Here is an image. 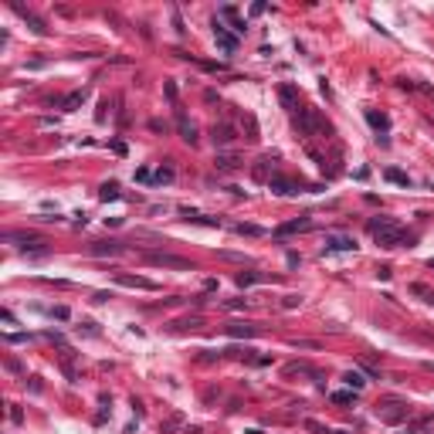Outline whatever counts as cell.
Returning a JSON list of instances; mask_svg holds the SVG:
<instances>
[{
	"label": "cell",
	"instance_id": "1",
	"mask_svg": "<svg viewBox=\"0 0 434 434\" xmlns=\"http://www.w3.org/2000/svg\"><path fill=\"white\" fill-rule=\"evenodd\" d=\"M366 231H370V234H373L383 248H397V244H404V241H411L394 217H373V221L366 224Z\"/></svg>",
	"mask_w": 434,
	"mask_h": 434
},
{
	"label": "cell",
	"instance_id": "2",
	"mask_svg": "<svg viewBox=\"0 0 434 434\" xmlns=\"http://www.w3.org/2000/svg\"><path fill=\"white\" fill-rule=\"evenodd\" d=\"M295 129L302 133V136H329L332 133L329 122H326L316 109H298L295 112Z\"/></svg>",
	"mask_w": 434,
	"mask_h": 434
},
{
	"label": "cell",
	"instance_id": "3",
	"mask_svg": "<svg viewBox=\"0 0 434 434\" xmlns=\"http://www.w3.org/2000/svg\"><path fill=\"white\" fill-rule=\"evenodd\" d=\"M360 244L350 234H326V251H356Z\"/></svg>",
	"mask_w": 434,
	"mask_h": 434
},
{
	"label": "cell",
	"instance_id": "4",
	"mask_svg": "<svg viewBox=\"0 0 434 434\" xmlns=\"http://www.w3.org/2000/svg\"><path fill=\"white\" fill-rule=\"evenodd\" d=\"M214 37H217V45L224 48L228 55L234 51V48H238V37H234V34L228 31V27H224V21H221V17H214Z\"/></svg>",
	"mask_w": 434,
	"mask_h": 434
},
{
	"label": "cell",
	"instance_id": "5",
	"mask_svg": "<svg viewBox=\"0 0 434 434\" xmlns=\"http://www.w3.org/2000/svg\"><path fill=\"white\" fill-rule=\"evenodd\" d=\"M149 265H163V268H190V262L187 258H177V254H163V251H153L146 254Z\"/></svg>",
	"mask_w": 434,
	"mask_h": 434
},
{
	"label": "cell",
	"instance_id": "6",
	"mask_svg": "<svg viewBox=\"0 0 434 434\" xmlns=\"http://www.w3.org/2000/svg\"><path fill=\"white\" fill-rule=\"evenodd\" d=\"M268 187H272L278 197H292V194H298L306 183H302V180H298V183H295V180H285V177H272V183H268Z\"/></svg>",
	"mask_w": 434,
	"mask_h": 434
},
{
	"label": "cell",
	"instance_id": "7",
	"mask_svg": "<svg viewBox=\"0 0 434 434\" xmlns=\"http://www.w3.org/2000/svg\"><path fill=\"white\" fill-rule=\"evenodd\" d=\"M214 166H217V173H234L238 166H244V160H241L238 153H217Z\"/></svg>",
	"mask_w": 434,
	"mask_h": 434
},
{
	"label": "cell",
	"instance_id": "8",
	"mask_svg": "<svg viewBox=\"0 0 434 434\" xmlns=\"http://www.w3.org/2000/svg\"><path fill=\"white\" fill-rule=\"evenodd\" d=\"M377 414L383 417V421H390V424H397L404 414H407V407L404 404H397V400H390V404H383V407H377Z\"/></svg>",
	"mask_w": 434,
	"mask_h": 434
},
{
	"label": "cell",
	"instance_id": "9",
	"mask_svg": "<svg viewBox=\"0 0 434 434\" xmlns=\"http://www.w3.org/2000/svg\"><path fill=\"white\" fill-rule=\"evenodd\" d=\"M11 7H14V11H17V14H21V17H24V21H27V24H31V31H34V34H48L45 21H41L37 14H31V11H27V7H21V4H11Z\"/></svg>",
	"mask_w": 434,
	"mask_h": 434
},
{
	"label": "cell",
	"instance_id": "10",
	"mask_svg": "<svg viewBox=\"0 0 434 434\" xmlns=\"http://www.w3.org/2000/svg\"><path fill=\"white\" fill-rule=\"evenodd\" d=\"M115 282H119V285H126V288H143V292H153V288H156L149 278H139V275H119Z\"/></svg>",
	"mask_w": 434,
	"mask_h": 434
},
{
	"label": "cell",
	"instance_id": "11",
	"mask_svg": "<svg viewBox=\"0 0 434 434\" xmlns=\"http://www.w3.org/2000/svg\"><path fill=\"white\" fill-rule=\"evenodd\" d=\"M275 156H262V160H258V166H254V177H258V180H268L272 183V177H275Z\"/></svg>",
	"mask_w": 434,
	"mask_h": 434
},
{
	"label": "cell",
	"instance_id": "12",
	"mask_svg": "<svg viewBox=\"0 0 434 434\" xmlns=\"http://www.w3.org/2000/svg\"><path fill=\"white\" fill-rule=\"evenodd\" d=\"M85 99H89V92H85V89H78V92H71V95H65V99H61L58 105H61L65 112H75V109H78V105L85 102Z\"/></svg>",
	"mask_w": 434,
	"mask_h": 434
},
{
	"label": "cell",
	"instance_id": "13",
	"mask_svg": "<svg viewBox=\"0 0 434 434\" xmlns=\"http://www.w3.org/2000/svg\"><path fill=\"white\" fill-rule=\"evenodd\" d=\"M366 122L377 129V133H387V129H390V119L383 112H377V109H366Z\"/></svg>",
	"mask_w": 434,
	"mask_h": 434
},
{
	"label": "cell",
	"instance_id": "14",
	"mask_svg": "<svg viewBox=\"0 0 434 434\" xmlns=\"http://www.w3.org/2000/svg\"><path fill=\"white\" fill-rule=\"evenodd\" d=\"M228 336H234V339H254L258 336V326H244V322H234V326H228Z\"/></svg>",
	"mask_w": 434,
	"mask_h": 434
},
{
	"label": "cell",
	"instance_id": "15",
	"mask_svg": "<svg viewBox=\"0 0 434 434\" xmlns=\"http://www.w3.org/2000/svg\"><path fill=\"white\" fill-rule=\"evenodd\" d=\"M278 99H282V105H285V109H292V112L298 109V92L292 89V85H282V89H278Z\"/></svg>",
	"mask_w": 434,
	"mask_h": 434
},
{
	"label": "cell",
	"instance_id": "16",
	"mask_svg": "<svg viewBox=\"0 0 434 434\" xmlns=\"http://www.w3.org/2000/svg\"><path fill=\"white\" fill-rule=\"evenodd\" d=\"M183 214L187 221H194V224H204V228H221V217H207V214H194L190 207H183Z\"/></svg>",
	"mask_w": 434,
	"mask_h": 434
},
{
	"label": "cell",
	"instance_id": "17",
	"mask_svg": "<svg viewBox=\"0 0 434 434\" xmlns=\"http://www.w3.org/2000/svg\"><path fill=\"white\" fill-rule=\"evenodd\" d=\"M122 251H126V248H122L119 241H109V244H105V241H102V244H92V254H99V258H102V254H112V258H115V254H122Z\"/></svg>",
	"mask_w": 434,
	"mask_h": 434
},
{
	"label": "cell",
	"instance_id": "18",
	"mask_svg": "<svg viewBox=\"0 0 434 434\" xmlns=\"http://www.w3.org/2000/svg\"><path fill=\"white\" fill-rule=\"evenodd\" d=\"M210 136H214V143H217V146H224V143H231V139H234V129H231L228 122H221V126H214V129H210Z\"/></svg>",
	"mask_w": 434,
	"mask_h": 434
},
{
	"label": "cell",
	"instance_id": "19",
	"mask_svg": "<svg viewBox=\"0 0 434 434\" xmlns=\"http://www.w3.org/2000/svg\"><path fill=\"white\" fill-rule=\"evenodd\" d=\"M177 126H180V136H183V139H187V143H190V146H194V143H197V129H194V126H190V122H187V115H183V112H180V115H177Z\"/></svg>",
	"mask_w": 434,
	"mask_h": 434
},
{
	"label": "cell",
	"instance_id": "20",
	"mask_svg": "<svg viewBox=\"0 0 434 434\" xmlns=\"http://www.w3.org/2000/svg\"><path fill=\"white\" fill-rule=\"evenodd\" d=\"M312 228V221L309 217H302V221H288V224H282L278 228V234H295V231H309Z\"/></svg>",
	"mask_w": 434,
	"mask_h": 434
},
{
	"label": "cell",
	"instance_id": "21",
	"mask_svg": "<svg viewBox=\"0 0 434 434\" xmlns=\"http://www.w3.org/2000/svg\"><path fill=\"white\" fill-rule=\"evenodd\" d=\"M254 282H268V275H258V272H241V275H238V285H241V288L254 285Z\"/></svg>",
	"mask_w": 434,
	"mask_h": 434
},
{
	"label": "cell",
	"instance_id": "22",
	"mask_svg": "<svg viewBox=\"0 0 434 434\" xmlns=\"http://www.w3.org/2000/svg\"><path fill=\"white\" fill-rule=\"evenodd\" d=\"M99 200H105V204H109V200H119V187H115V183H105L102 190H99Z\"/></svg>",
	"mask_w": 434,
	"mask_h": 434
},
{
	"label": "cell",
	"instance_id": "23",
	"mask_svg": "<svg viewBox=\"0 0 434 434\" xmlns=\"http://www.w3.org/2000/svg\"><path fill=\"white\" fill-rule=\"evenodd\" d=\"M234 231H238V234H248V238H262L265 234V228H258V224H238Z\"/></svg>",
	"mask_w": 434,
	"mask_h": 434
},
{
	"label": "cell",
	"instance_id": "24",
	"mask_svg": "<svg viewBox=\"0 0 434 434\" xmlns=\"http://www.w3.org/2000/svg\"><path fill=\"white\" fill-rule=\"evenodd\" d=\"M387 180L390 183H400V187H411V177H407V173H400V170H387Z\"/></svg>",
	"mask_w": 434,
	"mask_h": 434
},
{
	"label": "cell",
	"instance_id": "25",
	"mask_svg": "<svg viewBox=\"0 0 434 434\" xmlns=\"http://www.w3.org/2000/svg\"><path fill=\"white\" fill-rule=\"evenodd\" d=\"M153 183H173V170L170 166H160V170L153 173Z\"/></svg>",
	"mask_w": 434,
	"mask_h": 434
},
{
	"label": "cell",
	"instance_id": "26",
	"mask_svg": "<svg viewBox=\"0 0 434 434\" xmlns=\"http://www.w3.org/2000/svg\"><path fill=\"white\" fill-rule=\"evenodd\" d=\"M343 380H346V383H350V387H353V390H360V387H363V383H366V380H363V377H360V373H356V370H350V373H346V377H343Z\"/></svg>",
	"mask_w": 434,
	"mask_h": 434
},
{
	"label": "cell",
	"instance_id": "27",
	"mask_svg": "<svg viewBox=\"0 0 434 434\" xmlns=\"http://www.w3.org/2000/svg\"><path fill=\"white\" fill-rule=\"evenodd\" d=\"M332 400H336V404H353L356 390H353V394H350V390H339V394H332Z\"/></svg>",
	"mask_w": 434,
	"mask_h": 434
},
{
	"label": "cell",
	"instance_id": "28",
	"mask_svg": "<svg viewBox=\"0 0 434 434\" xmlns=\"http://www.w3.org/2000/svg\"><path fill=\"white\" fill-rule=\"evenodd\" d=\"M136 180L139 183H153V173H149V170H136Z\"/></svg>",
	"mask_w": 434,
	"mask_h": 434
},
{
	"label": "cell",
	"instance_id": "29",
	"mask_svg": "<svg viewBox=\"0 0 434 434\" xmlns=\"http://www.w3.org/2000/svg\"><path fill=\"white\" fill-rule=\"evenodd\" d=\"M51 316H55V319H68V309L58 306V309H51Z\"/></svg>",
	"mask_w": 434,
	"mask_h": 434
},
{
	"label": "cell",
	"instance_id": "30",
	"mask_svg": "<svg viewBox=\"0 0 434 434\" xmlns=\"http://www.w3.org/2000/svg\"><path fill=\"white\" fill-rule=\"evenodd\" d=\"M295 306H302V295H288L285 298V309H295Z\"/></svg>",
	"mask_w": 434,
	"mask_h": 434
},
{
	"label": "cell",
	"instance_id": "31",
	"mask_svg": "<svg viewBox=\"0 0 434 434\" xmlns=\"http://www.w3.org/2000/svg\"><path fill=\"white\" fill-rule=\"evenodd\" d=\"M166 99H170V102H177V85H173V81L166 85Z\"/></svg>",
	"mask_w": 434,
	"mask_h": 434
},
{
	"label": "cell",
	"instance_id": "32",
	"mask_svg": "<svg viewBox=\"0 0 434 434\" xmlns=\"http://www.w3.org/2000/svg\"><path fill=\"white\" fill-rule=\"evenodd\" d=\"M336 434H346V431H336Z\"/></svg>",
	"mask_w": 434,
	"mask_h": 434
}]
</instances>
